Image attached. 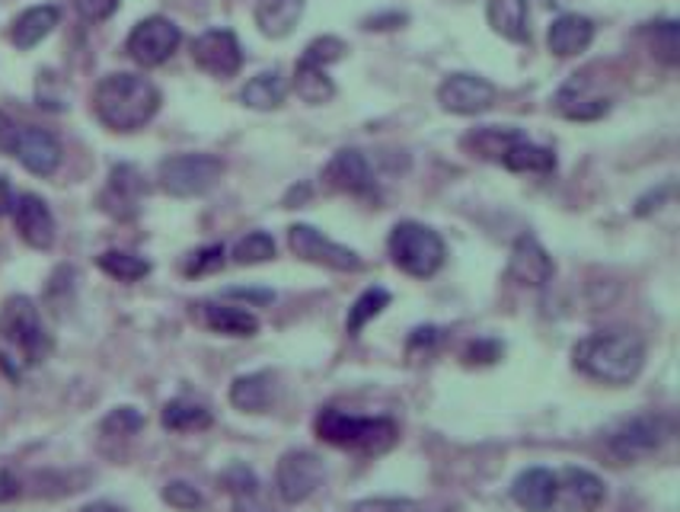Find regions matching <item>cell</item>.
<instances>
[{"label":"cell","instance_id":"1","mask_svg":"<svg viewBox=\"0 0 680 512\" xmlns=\"http://www.w3.org/2000/svg\"><path fill=\"white\" fill-rule=\"evenodd\" d=\"M571 366L598 385L624 388L646 369V340L632 330H600L575 342Z\"/></svg>","mask_w":680,"mask_h":512},{"label":"cell","instance_id":"2","mask_svg":"<svg viewBox=\"0 0 680 512\" xmlns=\"http://www.w3.org/2000/svg\"><path fill=\"white\" fill-rule=\"evenodd\" d=\"M161 110V90L141 74H106L93 90V113L110 132H137Z\"/></svg>","mask_w":680,"mask_h":512},{"label":"cell","instance_id":"3","mask_svg":"<svg viewBox=\"0 0 680 512\" xmlns=\"http://www.w3.org/2000/svg\"><path fill=\"white\" fill-rule=\"evenodd\" d=\"M313 429L323 442L354 452V455H383L387 449H393V442L400 436L396 423L387 417H354L339 407L320 410L313 420Z\"/></svg>","mask_w":680,"mask_h":512},{"label":"cell","instance_id":"4","mask_svg":"<svg viewBox=\"0 0 680 512\" xmlns=\"http://www.w3.org/2000/svg\"><path fill=\"white\" fill-rule=\"evenodd\" d=\"M387 247H390L393 266L412 279H432L447 256L441 234L429 225H419V222H400L390 231Z\"/></svg>","mask_w":680,"mask_h":512},{"label":"cell","instance_id":"5","mask_svg":"<svg viewBox=\"0 0 680 512\" xmlns=\"http://www.w3.org/2000/svg\"><path fill=\"white\" fill-rule=\"evenodd\" d=\"M0 337L20 349L27 366H39L52 352V337L42 327V314L27 295H13L0 308Z\"/></svg>","mask_w":680,"mask_h":512},{"label":"cell","instance_id":"6","mask_svg":"<svg viewBox=\"0 0 680 512\" xmlns=\"http://www.w3.org/2000/svg\"><path fill=\"white\" fill-rule=\"evenodd\" d=\"M349 52V45L336 35H323V39H313L303 55H300L298 68H295V90L303 103L310 106H320V103H329L336 96V84L327 74L329 64L342 61Z\"/></svg>","mask_w":680,"mask_h":512},{"label":"cell","instance_id":"7","mask_svg":"<svg viewBox=\"0 0 680 512\" xmlns=\"http://www.w3.org/2000/svg\"><path fill=\"white\" fill-rule=\"evenodd\" d=\"M224 176V161L215 154H173L161 161V190L173 199H195L205 196L208 190H215Z\"/></svg>","mask_w":680,"mask_h":512},{"label":"cell","instance_id":"8","mask_svg":"<svg viewBox=\"0 0 680 512\" xmlns=\"http://www.w3.org/2000/svg\"><path fill=\"white\" fill-rule=\"evenodd\" d=\"M668 436H671V423L664 417H636L607 436V455L617 464H632L655 455L668 442Z\"/></svg>","mask_w":680,"mask_h":512},{"label":"cell","instance_id":"9","mask_svg":"<svg viewBox=\"0 0 680 512\" xmlns=\"http://www.w3.org/2000/svg\"><path fill=\"white\" fill-rule=\"evenodd\" d=\"M323 478H327V471H323L320 455H313L307 449H291V452L278 458L275 490L288 506H298V503H307L320 490Z\"/></svg>","mask_w":680,"mask_h":512},{"label":"cell","instance_id":"10","mask_svg":"<svg viewBox=\"0 0 680 512\" xmlns=\"http://www.w3.org/2000/svg\"><path fill=\"white\" fill-rule=\"evenodd\" d=\"M288 247L303 263L327 266V269H336V273H358V269H364V259L354 250L329 240V237H323L320 231L310 228V225H291L288 228Z\"/></svg>","mask_w":680,"mask_h":512},{"label":"cell","instance_id":"11","mask_svg":"<svg viewBox=\"0 0 680 512\" xmlns=\"http://www.w3.org/2000/svg\"><path fill=\"white\" fill-rule=\"evenodd\" d=\"M607 500V484L588 468H563L556 471V493L546 512H598Z\"/></svg>","mask_w":680,"mask_h":512},{"label":"cell","instance_id":"12","mask_svg":"<svg viewBox=\"0 0 680 512\" xmlns=\"http://www.w3.org/2000/svg\"><path fill=\"white\" fill-rule=\"evenodd\" d=\"M179 42H183V32H179V27L173 20L147 17V20H141L132 29L128 42H125V52L141 68H157V64H164L166 58L179 49Z\"/></svg>","mask_w":680,"mask_h":512},{"label":"cell","instance_id":"13","mask_svg":"<svg viewBox=\"0 0 680 512\" xmlns=\"http://www.w3.org/2000/svg\"><path fill=\"white\" fill-rule=\"evenodd\" d=\"M192 61L212 78H234L244 68L240 39L230 29H208L192 42Z\"/></svg>","mask_w":680,"mask_h":512},{"label":"cell","instance_id":"14","mask_svg":"<svg viewBox=\"0 0 680 512\" xmlns=\"http://www.w3.org/2000/svg\"><path fill=\"white\" fill-rule=\"evenodd\" d=\"M437 103L454 115H480L492 110L495 86L480 74H451L437 86Z\"/></svg>","mask_w":680,"mask_h":512},{"label":"cell","instance_id":"15","mask_svg":"<svg viewBox=\"0 0 680 512\" xmlns=\"http://www.w3.org/2000/svg\"><path fill=\"white\" fill-rule=\"evenodd\" d=\"M323 183L336 193H349V196H374L378 193V180L368 164V157L354 147H342L332 154V161L323 171Z\"/></svg>","mask_w":680,"mask_h":512},{"label":"cell","instance_id":"16","mask_svg":"<svg viewBox=\"0 0 680 512\" xmlns=\"http://www.w3.org/2000/svg\"><path fill=\"white\" fill-rule=\"evenodd\" d=\"M556 276V263L534 234H521L508 256V279L524 288H544Z\"/></svg>","mask_w":680,"mask_h":512},{"label":"cell","instance_id":"17","mask_svg":"<svg viewBox=\"0 0 680 512\" xmlns=\"http://www.w3.org/2000/svg\"><path fill=\"white\" fill-rule=\"evenodd\" d=\"M10 154L35 176H52L61 167V142L52 132L35 129V125H20Z\"/></svg>","mask_w":680,"mask_h":512},{"label":"cell","instance_id":"18","mask_svg":"<svg viewBox=\"0 0 680 512\" xmlns=\"http://www.w3.org/2000/svg\"><path fill=\"white\" fill-rule=\"evenodd\" d=\"M13 225L32 250H49L55 244V215L39 196H20L13 205Z\"/></svg>","mask_w":680,"mask_h":512},{"label":"cell","instance_id":"19","mask_svg":"<svg viewBox=\"0 0 680 512\" xmlns=\"http://www.w3.org/2000/svg\"><path fill=\"white\" fill-rule=\"evenodd\" d=\"M144 193H147V186H144V176L137 173V167L119 164L110 173V190L103 193V208L112 212V215H119V218L135 215L137 202H141Z\"/></svg>","mask_w":680,"mask_h":512},{"label":"cell","instance_id":"20","mask_svg":"<svg viewBox=\"0 0 680 512\" xmlns=\"http://www.w3.org/2000/svg\"><path fill=\"white\" fill-rule=\"evenodd\" d=\"M595 39V23L588 17H578V13H563L559 20H553L549 35H546V45L556 58H575L581 55Z\"/></svg>","mask_w":680,"mask_h":512},{"label":"cell","instance_id":"21","mask_svg":"<svg viewBox=\"0 0 680 512\" xmlns=\"http://www.w3.org/2000/svg\"><path fill=\"white\" fill-rule=\"evenodd\" d=\"M553 493H556V471H549V468H527L512 484V500L527 512L549 510Z\"/></svg>","mask_w":680,"mask_h":512},{"label":"cell","instance_id":"22","mask_svg":"<svg viewBox=\"0 0 680 512\" xmlns=\"http://www.w3.org/2000/svg\"><path fill=\"white\" fill-rule=\"evenodd\" d=\"M524 139V132L515 125H483V129H473L470 135H463V147L480 157V161H492V164H502V157Z\"/></svg>","mask_w":680,"mask_h":512},{"label":"cell","instance_id":"23","mask_svg":"<svg viewBox=\"0 0 680 512\" xmlns=\"http://www.w3.org/2000/svg\"><path fill=\"white\" fill-rule=\"evenodd\" d=\"M205 327L215 330L220 337H256L259 334V317L237 305H224V301H205L202 305Z\"/></svg>","mask_w":680,"mask_h":512},{"label":"cell","instance_id":"24","mask_svg":"<svg viewBox=\"0 0 680 512\" xmlns=\"http://www.w3.org/2000/svg\"><path fill=\"white\" fill-rule=\"evenodd\" d=\"M61 20V10L52 7V3H42V7H29L27 13H20L10 27V42L20 49V52H29L35 49L52 29L58 27Z\"/></svg>","mask_w":680,"mask_h":512},{"label":"cell","instance_id":"25","mask_svg":"<svg viewBox=\"0 0 680 512\" xmlns=\"http://www.w3.org/2000/svg\"><path fill=\"white\" fill-rule=\"evenodd\" d=\"M275 400V378L269 371H249L234 378L230 385V403L244 413H266Z\"/></svg>","mask_w":680,"mask_h":512},{"label":"cell","instance_id":"26","mask_svg":"<svg viewBox=\"0 0 680 512\" xmlns=\"http://www.w3.org/2000/svg\"><path fill=\"white\" fill-rule=\"evenodd\" d=\"M490 27L508 42H530V13L527 0H490L486 7Z\"/></svg>","mask_w":680,"mask_h":512},{"label":"cell","instance_id":"27","mask_svg":"<svg viewBox=\"0 0 680 512\" xmlns=\"http://www.w3.org/2000/svg\"><path fill=\"white\" fill-rule=\"evenodd\" d=\"M303 17V0H259L256 27L269 39H285Z\"/></svg>","mask_w":680,"mask_h":512},{"label":"cell","instance_id":"28","mask_svg":"<svg viewBox=\"0 0 680 512\" xmlns=\"http://www.w3.org/2000/svg\"><path fill=\"white\" fill-rule=\"evenodd\" d=\"M161 423L169 432H202V429H212L215 417L205 403L189 398L166 400V407L161 410Z\"/></svg>","mask_w":680,"mask_h":512},{"label":"cell","instance_id":"29","mask_svg":"<svg viewBox=\"0 0 680 512\" xmlns=\"http://www.w3.org/2000/svg\"><path fill=\"white\" fill-rule=\"evenodd\" d=\"M285 93H288V84H285V78L278 74V71H262V74H256L249 84L240 90V100H244V106H249V110H275V106H281L285 103Z\"/></svg>","mask_w":680,"mask_h":512},{"label":"cell","instance_id":"30","mask_svg":"<svg viewBox=\"0 0 680 512\" xmlns=\"http://www.w3.org/2000/svg\"><path fill=\"white\" fill-rule=\"evenodd\" d=\"M502 167L512 173H553L556 171V154H553L549 147H540V144L521 139V142L502 157Z\"/></svg>","mask_w":680,"mask_h":512},{"label":"cell","instance_id":"31","mask_svg":"<svg viewBox=\"0 0 680 512\" xmlns=\"http://www.w3.org/2000/svg\"><path fill=\"white\" fill-rule=\"evenodd\" d=\"M96 266L115 283H141L144 276H151V263L128 250H106L96 256Z\"/></svg>","mask_w":680,"mask_h":512},{"label":"cell","instance_id":"32","mask_svg":"<svg viewBox=\"0 0 680 512\" xmlns=\"http://www.w3.org/2000/svg\"><path fill=\"white\" fill-rule=\"evenodd\" d=\"M556 110L566 115V119L591 122V119L607 115L610 103H607V100H598V96H585V90H581V86L569 84L559 90V96H556Z\"/></svg>","mask_w":680,"mask_h":512},{"label":"cell","instance_id":"33","mask_svg":"<svg viewBox=\"0 0 680 512\" xmlns=\"http://www.w3.org/2000/svg\"><path fill=\"white\" fill-rule=\"evenodd\" d=\"M383 308H390V291L387 288H381V285H374V288H368V291H361L358 298H354V305L349 308V317H346V330L352 334V337H358L378 314H383Z\"/></svg>","mask_w":680,"mask_h":512},{"label":"cell","instance_id":"34","mask_svg":"<svg viewBox=\"0 0 680 512\" xmlns=\"http://www.w3.org/2000/svg\"><path fill=\"white\" fill-rule=\"evenodd\" d=\"M649 32V39H652V52L664 64H678L680 58V27L678 20H658V23H652V27L646 29Z\"/></svg>","mask_w":680,"mask_h":512},{"label":"cell","instance_id":"35","mask_svg":"<svg viewBox=\"0 0 680 512\" xmlns=\"http://www.w3.org/2000/svg\"><path fill=\"white\" fill-rule=\"evenodd\" d=\"M272 256L275 240L272 234H266V231H253V234H246L234 244V263H240V266H256V263H266Z\"/></svg>","mask_w":680,"mask_h":512},{"label":"cell","instance_id":"36","mask_svg":"<svg viewBox=\"0 0 680 512\" xmlns=\"http://www.w3.org/2000/svg\"><path fill=\"white\" fill-rule=\"evenodd\" d=\"M141 429H144V413L137 407H115L100 423V432L112 439H128V436H137Z\"/></svg>","mask_w":680,"mask_h":512},{"label":"cell","instance_id":"37","mask_svg":"<svg viewBox=\"0 0 680 512\" xmlns=\"http://www.w3.org/2000/svg\"><path fill=\"white\" fill-rule=\"evenodd\" d=\"M164 503H169L173 510L179 512L205 510V496H202L198 487H192L189 481H169V484L164 487Z\"/></svg>","mask_w":680,"mask_h":512},{"label":"cell","instance_id":"38","mask_svg":"<svg viewBox=\"0 0 680 512\" xmlns=\"http://www.w3.org/2000/svg\"><path fill=\"white\" fill-rule=\"evenodd\" d=\"M220 266H224V247H220V244H212V247L195 250V254L186 259L183 273H186L189 279H195V276H208V273H215Z\"/></svg>","mask_w":680,"mask_h":512},{"label":"cell","instance_id":"39","mask_svg":"<svg viewBox=\"0 0 680 512\" xmlns=\"http://www.w3.org/2000/svg\"><path fill=\"white\" fill-rule=\"evenodd\" d=\"M502 342L498 340H476L466 346V352H463V359L470 362V366H492V362H498L502 359Z\"/></svg>","mask_w":680,"mask_h":512},{"label":"cell","instance_id":"40","mask_svg":"<svg viewBox=\"0 0 680 512\" xmlns=\"http://www.w3.org/2000/svg\"><path fill=\"white\" fill-rule=\"evenodd\" d=\"M119 3H122V0H74L78 13H81L86 23H103V20H110L112 13L119 10Z\"/></svg>","mask_w":680,"mask_h":512},{"label":"cell","instance_id":"41","mask_svg":"<svg viewBox=\"0 0 680 512\" xmlns=\"http://www.w3.org/2000/svg\"><path fill=\"white\" fill-rule=\"evenodd\" d=\"M352 512H415V503H412V500L381 496V500H361V503H354Z\"/></svg>","mask_w":680,"mask_h":512},{"label":"cell","instance_id":"42","mask_svg":"<svg viewBox=\"0 0 680 512\" xmlns=\"http://www.w3.org/2000/svg\"><path fill=\"white\" fill-rule=\"evenodd\" d=\"M234 512H275V510L266 503L262 487H256V490H246L240 496H234Z\"/></svg>","mask_w":680,"mask_h":512},{"label":"cell","instance_id":"43","mask_svg":"<svg viewBox=\"0 0 680 512\" xmlns=\"http://www.w3.org/2000/svg\"><path fill=\"white\" fill-rule=\"evenodd\" d=\"M17 132H20V125H17V122H13L10 115L0 113V154H10V151H13Z\"/></svg>","mask_w":680,"mask_h":512},{"label":"cell","instance_id":"44","mask_svg":"<svg viewBox=\"0 0 680 512\" xmlns=\"http://www.w3.org/2000/svg\"><path fill=\"white\" fill-rule=\"evenodd\" d=\"M20 490H23V487H20V478H17L13 471H7V468H3V471H0V503L17 500V496H20Z\"/></svg>","mask_w":680,"mask_h":512},{"label":"cell","instance_id":"45","mask_svg":"<svg viewBox=\"0 0 680 512\" xmlns=\"http://www.w3.org/2000/svg\"><path fill=\"white\" fill-rule=\"evenodd\" d=\"M437 340H441V330H437V327H415V330H412V337H409V352H412L415 346L432 349Z\"/></svg>","mask_w":680,"mask_h":512},{"label":"cell","instance_id":"46","mask_svg":"<svg viewBox=\"0 0 680 512\" xmlns=\"http://www.w3.org/2000/svg\"><path fill=\"white\" fill-rule=\"evenodd\" d=\"M227 298H246V301H272V291H256V288H227Z\"/></svg>","mask_w":680,"mask_h":512},{"label":"cell","instance_id":"47","mask_svg":"<svg viewBox=\"0 0 680 512\" xmlns=\"http://www.w3.org/2000/svg\"><path fill=\"white\" fill-rule=\"evenodd\" d=\"M400 23H406V17H403V13H390V17H371V20H364V29H393L400 27Z\"/></svg>","mask_w":680,"mask_h":512},{"label":"cell","instance_id":"48","mask_svg":"<svg viewBox=\"0 0 680 512\" xmlns=\"http://www.w3.org/2000/svg\"><path fill=\"white\" fill-rule=\"evenodd\" d=\"M17 205V196H13V186L7 183V176H0V215H10Z\"/></svg>","mask_w":680,"mask_h":512},{"label":"cell","instance_id":"49","mask_svg":"<svg viewBox=\"0 0 680 512\" xmlns=\"http://www.w3.org/2000/svg\"><path fill=\"white\" fill-rule=\"evenodd\" d=\"M83 512H125V510L115 506V503H110V500H96V503H90Z\"/></svg>","mask_w":680,"mask_h":512}]
</instances>
